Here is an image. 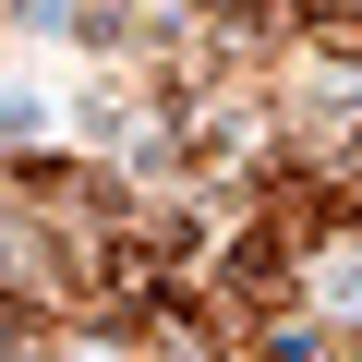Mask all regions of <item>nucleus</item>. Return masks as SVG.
<instances>
[{
	"label": "nucleus",
	"instance_id": "obj_1",
	"mask_svg": "<svg viewBox=\"0 0 362 362\" xmlns=\"http://www.w3.org/2000/svg\"><path fill=\"white\" fill-rule=\"evenodd\" d=\"M13 338H25V314H13V290H0V362H13Z\"/></svg>",
	"mask_w": 362,
	"mask_h": 362
}]
</instances>
